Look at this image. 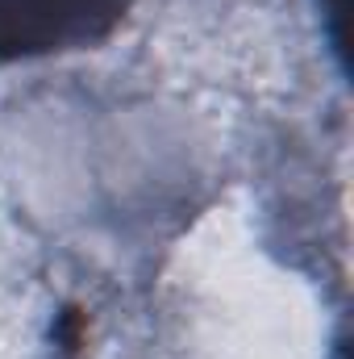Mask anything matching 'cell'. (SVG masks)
<instances>
[{"label": "cell", "mask_w": 354, "mask_h": 359, "mask_svg": "<svg viewBox=\"0 0 354 359\" xmlns=\"http://www.w3.org/2000/svg\"><path fill=\"white\" fill-rule=\"evenodd\" d=\"M138 0H0V67L108 42Z\"/></svg>", "instance_id": "1"}]
</instances>
